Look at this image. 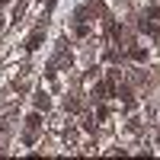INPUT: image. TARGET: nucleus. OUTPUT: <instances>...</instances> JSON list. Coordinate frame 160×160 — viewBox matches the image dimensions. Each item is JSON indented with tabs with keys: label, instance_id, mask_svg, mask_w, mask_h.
Instances as JSON below:
<instances>
[{
	"label": "nucleus",
	"instance_id": "nucleus-3",
	"mask_svg": "<svg viewBox=\"0 0 160 160\" xmlns=\"http://www.w3.org/2000/svg\"><path fill=\"white\" fill-rule=\"evenodd\" d=\"M141 32H148V35H157V26H154L148 16H144V19H141Z\"/></svg>",
	"mask_w": 160,
	"mask_h": 160
},
{
	"label": "nucleus",
	"instance_id": "nucleus-2",
	"mask_svg": "<svg viewBox=\"0 0 160 160\" xmlns=\"http://www.w3.org/2000/svg\"><path fill=\"white\" fill-rule=\"evenodd\" d=\"M26 128H29V131H38V128H42V118H38V115H29V118H26Z\"/></svg>",
	"mask_w": 160,
	"mask_h": 160
},
{
	"label": "nucleus",
	"instance_id": "nucleus-4",
	"mask_svg": "<svg viewBox=\"0 0 160 160\" xmlns=\"http://www.w3.org/2000/svg\"><path fill=\"white\" fill-rule=\"evenodd\" d=\"M80 109V99H74V96H68V112H77Z\"/></svg>",
	"mask_w": 160,
	"mask_h": 160
},
{
	"label": "nucleus",
	"instance_id": "nucleus-5",
	"mask_svg": "<svg viewBox=\"0 0 160 160\" xmlns=\"http://www.w3.org/2000/svg\"><path fill=\"white\" fill-rule=\"evenodd\" d=\"M131 58H135V61H144V58H148V51H144V48H135V51H131Z\"/></svg>",
	"mask_w": 160,
	"mask_h": 160
},
{
	"label": "nucleus",
	"instance_id": "nucleus-1",
	"mask_svg": "<svg viewBox=\"0 0 160 160\" xmlns=\"http://www.w3.org/2000/svg\"><path fill=\"white\" fill-rule=\"evenodd\" d=\"M35 106H38V109H48V106H51V96H48V93H38V96H35Z\"/></svg>",
	"mask_w": 160,
	"mask_h": 160
}]
</instances>
